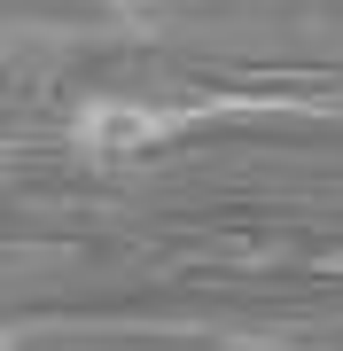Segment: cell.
Here are the masks:
<instances>
[{"mask_svg": "<svg viewBox=\"0 0 343 351\" xmlns=\"http://www.w3.org/2000/svg\"><path fill=\"white\" fill-rule=\"evenodd\" d=\"M172 133H188V110H156L149 94H86L71 110V149L86 164H133Z\"/></svg>", "mask_w": 343, "mask_h": 351, "instance_id": "1", "label": "cell"}, {"mask_svg": "<svg viewBox=\"0 0 343 351\" xmlns=\"http://www.w3.org/2000/svg\"><path fill=\"white\" fill-rule=\"evenodd\" d=\"M110 8H125V16H164V8H179V0H110Z\"/></svg>", "mask_w": 343, "mask_h": 351, "instance_id": "2", "label": "cell"}]
</instances>
